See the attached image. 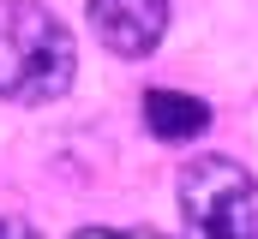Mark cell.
<instances>
[{"label": "cell", "mask_w": 258, "mask_h": 239, "mask_svg": "<svg viewBox=\"0 0 258 239\" xmlns=\"http://www.w3.org/2000/svg\"><path fill=\"white\" fill-rule=\"evenodd\" d=\"M144 126L162 144H192L210 132V108L198 96H180V90H144Z\"/></svg>", "instance_id": "277c9868"}, {"label": "cell", "mask_w": 258, "mask_h": 239, "mask_svg": "<svg viewBox=\"0 0 258 239\" xmlns=\"http://www.w3.org/2000/svg\"><path fill=\"white\" fill-rule=\"evenodd\" d=\"M78 72L66 24L36 0H0V96L18 108L60 102Z\"/></svg>", "instance_id": "6da1fadb"}, {"label": "cell", "mask_w": 258, "mask_h": 239, "mask_svg": "<svg viewBox=\"0 0 258 239\" xmlns=\"http://www.w3.org/2000/svg\"><path fill=\"white\" fill-rule=\"evenodd\" d=\"M180 233L258 239V179L228 156H192L180 168Z\"/></svg>", "instance_id": "7a4b0ae2"}, {"label": "cell", "mask_w": 258, "mask_h": 239, "mask_svg": "<svg viewBox=\"0 0 258 239\" xmlns=\"http://www.w3.org/2000/svg\"><path fill=\"white\" fill-rule=\"evenodd\" d=\"M78 239H162V233H144V227H84Z\"/></svg>", "instance_id": "5b68a950"}, {"label": "cell", "mask_w": 258, "mask_h": 239, "mask_svg": "<svg viewBox=\"0 0 258 239\" xmlns=\"http://www.w3.org/2000/svg\"><path fill=\"white\" fill-rule=\"evenodd\" d=\"M90 24L108 54L144 60L156 54V42L168 30V0H90Z\"/></svg>", "instance_id": "3957f363"}, {"label": "cell", "mask_w": 258, "mask_h": 239, "mask_svg": "<svg viewBox=\"0 0 258 239\" xmlns=\"http://www.w3.org/2000/svg\"><path fill=\"white\" fill-rule=\"evenodd\" d=\"M0 239H42L30 221H18V215H0Z\"/></svg>", "instance_id": "8992f818"}]
</instances>
